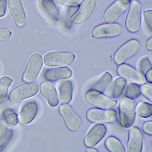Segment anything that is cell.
<instances>
[{
    "mask_svg": "<svg viewBox=\"0 0 152 152\" xmlns=\"http://www.w3.org/2000/svg\"><path fill=\"white\" fill-rule=\"evenodd\" d=\"M119 121L122 127H131L136 119L135 103L132 99L127 97L123 99L119 104Z\"/></svg>",
    "mask_w": 152,
    "mask_h": 152,
    "instance_id": "cell-1",
    "label": "cell"
},
{
    "mask_svg": "<svg viewBox=\"0 0 152 152\" xmlns=\"http://www.w3.org/2000/svg\"><path fill=\"white\" fill-rule=\"evenodd\" d=\"M84 97L87 103L100 109H112L117 104V101L115 99L92 89L87 91Z\"/></svg>",
    "mask_w": 152,
    "mask_h": 152,
    "instance_id": "cell-2",
    "label": "cell"
},
{
    "mask_svg": "<svg viewBox=\"0 0 152 152\" xmlns=\"http://www.w3.org/2000/svg\"><path fill=\"white\" fill-rule=\"evenodd\" d=\"M39 90V85L36 83H26L12 90L9 97L10 101L13 104H16L21 100L30 98L36 95Z\"/></svg>",
    "mask_w": 152,
    "mask_h": 152,
    "instance_id": "cell-3",
    "label": "cell"
},
{
    "mask_svg": "<svg viewBox=\"0 0 152 152\" xmlns=\"http://www.w3.org/2000/svg\"><path fill=\"white\" fill-rule=\"evenodd\" d=\"M75 59V55L71 52L54 51L46 54L43 60L46 66L56 67L70 65Z\"/></svg>",
    "mask_w": 152,
    "mask_h": 152,
    "instance_id": "cell-4",
    "label": "cell"
},
{
    "mask_svg": "<svg viewBox=\"0 0 152 152\" xmlns=\"http://www.w3.org/2000/svg\"><path fill=\"white\" fill-rule=\"evenodd\" d=\"M140 43L137 40L132 39L123 44L114 54L113 61L117 65L123 64L133 56L140 48Z\"/></svg>",
    "mask_w": 152,
    "mask_h": 152,
    "instance_id": "cell-5",
    "label": "cell"
},
{
    "mask_svg": "<svg viewBox=\"0 0 152 152\" xmlns=\"http://www.w3.org/2000/svg\"><path fill=\"white\" fill-rule=\"evenodd\" d=\"M129 7L125 20V27L129 32L135 33L138 31L141 26V4L137 1H134Z\"/></svg>",
    "mask_w": 152,
    "mask_h": 152,
    "instance_id": "cell-6",
    "label": "cell"
},
{
    "mask_svg": "<svg viewBox=\"0 0 152 152\" xmlns=\"http://www.w3.org/2000/svg\"><path fill=\"white\" fill-rule=\"evenodd\" d=\"M43 64V58L40 54L36 53L29 58L22 76L24 82H33L38 77Z\"/></svg>",
    "mask_w": 152,
    "mask_h": 152,
    "instance_id": "cell-7",
    "label": "cell"
},
{
    "mask_svg": "<svg viewBox=\"0 0 152 152\" xmlns=\"http://www.w3.org/2000/svg\"><path fill=\"white\" fill-rule=\"evenodd\" d=\"M117 112L113 109L105 110L98 108H91L86 113L88 121L93 123H111L115 121Z\"/></svg>",
    "mask_w": 152,
    "mask_h": 152,
    "instance_id": "cell-8",
    "label": "cell"
},
{
    "mask_svg": "<svg viewBox=\"0 0 152 152\" xmlns=\"http://www.w3.org/2000/svg\"><path fill=\"white\" fill-rule=\"evenodd\" d=\"M96 5V0H83L76 11L71 16V21L76 25L83 23L90 17Z\"/></svg>",
    "mask_w": 152,
    "mask_h": 152,
    "instance_id": "cell-9",
    "label": "cell"
},
{
    "mask_svg": "<svg viewBox=\"0 0 152 152\" xmlns=\"http://www.w3.org/2000/svg\"><path fill=\"white\" fill-rule=\"evenodd\" d=\"M58 112L62 116L67 129L75 132L81 126V121L76 112L68 104H62L58 107Z\"/></svg>",
    "mask_w": 152,
    "mask_h": 152,
    "instance_id": "cell-10",
    "label": "cell"
},
{
    "mask_svg": "<svg viewBox=\"0 0 152 152\" xmlns=\"http://www.w3.org/2000/svg\"><path fill=\"white\" fill-rule=\"evenodd\" d=\"M122 31V27L119 24L106 23L94 27L91 32V36L96 39L114 38L119 36Z\"/></svg>",
    "mask_w": 152,
    "mask_h": 152,
    "instance_id": "cell-11",
    "label": "cell"
},
{
    "mask_svg": "<svg viewBox=\"0 0 152 152\" xmlns=\"http://www.w3.org/2000/svg\"><path fill=\"white\" fill-rule=\"evenodd\" d=\"M129 6L130 2L127 0H116L105 11L103 15L104 21L107 23H115Z\"/></svg>",
    "mask_w": 152,
    "mask_h": 152,
    "instance_id": "cell-12",
    "label": "cell"
},
{
    "mask_svg": "<svg viewBox=\"0 0 152 152\" xmlns=\"http://www.w3.org/2000/svg\"><path fill=\"white\" fill-rule=\"evenodd\" d=\"M117 75L126 80L132 83L141 85L145 83V76L131 66L126 64L119 65L116 69Z\"/></svg>",
    "mask_w": 152,
    "mask_h": 152,
    "instance_id": "cell-13",
    "label": "cell"
},
{
    "mask_svg": "<svg viewBox=\"0 0 152 152\" xmlns=\"http://www.w3.org/2000/svg\"><path fill=\"white\" fill-rule=\"evenodd\" d=\"M107 129L104 124L98 123L92 126L83 139V144L87 147L96 145L105 136Z\"/></svg>",
    "mask_w": 152,
    "mask_h": 152,
    "instance_id": "cell-14",
    "label": "cell"
},
{
    "mask_svg": "<svg viewBox=\"0 0 152 152\" xmlns=\"http://www.w3.org/2000/svg\"><path fill=\"white\" fill-rule=\"evenodd\" d=\"M9 11L16 25L19 28L24 26L26 15L21 0H7Z\"/></svg>",
    "mask_w": 152,
    "mask_h": 152,
    "instance_id": "cell-15",
    "label": "cell"
},
{
    "mask_svg": "<svg viewBox=\"0 0 152 152\" xmlns=\"http://www.w3.org/2000/svg\"><path fill=\"white\" fill-rule=\"evenodd\" d=\"M143 149V135L137 127L131 128L128 133L127 144L128 152H141Z\"/></svg>",
    "mask_w": 152,
    "mask_h": 152,
    "instance_id": "cell-16",
    "label": "cell"
},
{
    "mask_svg": "<svg viewBox=\"0 0 152 152\" xmlns=\"http://www.w3.org/2000/svg\"><path fill=\"white\" fill-rule=\"evenodd\" d=\"M72 74V69L64 66L48 69L44 72L43 76L48 81L56 82L70 79Z\"/></svg>",
    "mask_w": 152,
    "mask_h": 152,
    "instance_id": "cell-17",
    "label": "cell"
},
{
    "mask_svg": "<svg viewBox=\"0 0 152 152\" xmlns=\"http://www.w3.org/2000/svg\"><path fill=\"white\" fill-rule=\"evenodd\" d=\"M39 107L35 101L28 102L24 105L19 113L18 122L23 125L29 124L35 119Z\"/></svg>",
    "mask_w": 152,
    "mask_h": 152,
    "instance_id": "cell-18",
    "label": "cell"
},
{
    "mask_svg": "<svg viewBox=\"0 0 152 152\" xmlns=\"http://www.w3.org/2000/svg\"><path fill=\"white\" fill-rule=\"evenodd\" d=\"M40 91L51 107L57 106L59 104V96L54 85L48 81L42 82L40 85Z\"/></svg>",
    "mask_w": 152,
    "mask_h": 152,
    "instance_id": "cell-19",
    "label": "cell"
},
{
    "mask_svg": "<svg viewBox=\"0 0 152 152\" xmlns=\"http://www.w3.org/2000/svg\"><path fill=\"white\" fill-rule=\"evenodd\" d=\"M59 100L62 104L72 102L73 93V85L70 80H66L60 83L59 87Z\"/></svg>",
    "mask_w": 152,
    "mask_h": 152,
    "instance_id": "cell-20",
    "label": "cell"
},
{
    "mask_svg": "<svg viewBox=\"0 0 152 152\" xmlns=\"http://www.w3.org/2000/svg\"><path fill=\"white\" fill-rule=\"evenodd\" d=\"M127 80L122 77H118L112 83L106 94L114 98L120 97L123 93L127 85Z\"/></svg>",
    "mask_w": 152,
    "mask_h": 152,
    "instance_id": "cell-21",
    "label": "cell"
},
{
    "mask_svg": "<svg viewBox=\"0 0 152 152\" xmlns=\"http://www.w3.org/2000/svg\"><path fill=\"white\" fill-rule=\"evenodd\" d=\"M113 79V76L109 72H105L97 81L91 86L90 89L103 93L110 87Z\"/></svg>",
    "mask_w": 152,
    "mask_h": 152,
    "instance_id": "cell-22",
    "label": "cell"
},
{
    "mask_svg": "<svg viewBox=\"0 0 152 152\" xmlns=\"http://www.w3.org/2000/svg\"><path fill=\"white\" fill-rule=\"evenodd\" d=\"M104 145L109 152H126L123 144L117 138L114 136H109L106 139L105 141Z\"/></svg>",
    "mask_w": 152,
    "mask_h": 152,
    "instance_id": "cell-23",
    "label": "cell"
},
{
    "mask_svg": "<svg viewBox=\"0 0 152 152\" xmlns=\"http://www.w3.org/2000/svg\"><path fill=\"white\" fill-rule=\"evenodd\" d=\"M41 5L43 10L55 21H58L59 13L56 4L52 0H42Z\"/></svg>",
    "mask_w": 152,
    "mask_h": 152,
    "instance_id": "cell-24",
    "label": "cell"
},
{
    "mask_svg": "<svg viewBox=\"0 0 152 152\" xmlns=\"http://www.w3.org/2000/svg\"><path fill=\"white\" fill-rule=\"evenodd\" d=\"M13 82V79L8 76H4L0 79V104L6 100L9 88Z\"/></svg>",
    "mask_w": 152,
    "mask_h": 152,
    "instance_id": "cell-25",
    "label": "cell"
},
{
    "mask_svg": "<svg viewBox=\"0 0 152 152\" xmlns=\"http://www.w3.org/2000/svg\"><path fill=\"white\" fill-rule=\"evenodd\" d=\"M135 111L139 117L148 118L152 114V104L146 102H140L135 107Z\"/></svg>",
    "mask_w": 152,
    "mask_h": 152,
    "instance_id": "cell-26",
    "label": "cell"
},
{
    "mask_svg": "<svg viewBox=\"0 0 152 152\" xmlns=\"http://www.w3.org/2000/svg\"><path fill=\"white\" fill-rule=\"evenodd\" d=\"M3 116L5 122L10 126H15L18 123V116L12 108H8L3 111Z\"/></svg>",
    "mask_w": 152,
    "mask_h": 152,
    "instance_id": "cell-27",
    "label": "cell"
},
{
    "mask_svg": "<svg viewBox=\"0 0 152 152\" xmlns=\"http://www.w3.org/2000/svg\"><path fill=\"white\" fill-rule=\"evenodd\" d=\"M141 95L140 86L136 83H130L126 87L125 96L126 97L134 100L138 98Z\"/></svg>",
    "mask_w": 152,
    "mask_h": 152,
    "instance_id": "cell-28",
    "label": "cell"
},
{
    "mask_svg": "<svg viewBox=\"0 0 152 152\" xmlns=\"http://www.w3.org/2000/svg\"><path fill=\"white\" fill-rule=\"evenodd\" d=\"M152 67L151 61L148 57L142 58L139 62V69L140 72L144 75H145L150 69H152Z\"/></svg>",
    "mask_w": 152,
    "mask_h": 152,
    "instance_id": "cell-29",
    "label": "cell"
},
{
    "mask_svg": "<svg viewBox=\"0 0 152 152\" xmlns=\"http://www.w3.org/2000/svg\"><path fill=\"white\" fill-rule=\"evenodd\" d=\"M56 4L70 7H76L80 5L83 0H52Z\"/></svg>",
    "mask_w": 152,
    "mask_h": 152,
    "instance_id": "cell-30",
    "label": "cell"
},
{
    "mask_svg": "<svg viewBox=\"0 0 152 152\" xmlns=\"http://www.w3.org/2000/svg\"><path fill=\"white\" fill-rule=\"evenodd\" d=\"M140 92L149 101H152V85L151 83H143L140 86Z\"/></svg>",
    "mask_w": 152,
    "mask_h": 152,
    "instance_id": "cell-31",
    "label": "cell"
},
{
    "mask_svg": "<svg viewBox=\"0 0 152 152\" xmlns=\"http://www.w3.org/2000/svg\"><path fill=\"white\" fill-rule=\"evenodd\" d=\"M7 134V126L3 122L0 121V149L5 141Z\"/></svg>",
    "mask_w": 152,
    "mask_h": 152,
    "instance_id": "cell-32",
    "label": "cell"
},
{
    "mask_svg": "<svg viewBox=\"0 0 152 152\" xmlns=\"http://www.w3.org/2000/svg\"><path fill=\"white\" fill-rule=\"evenodd\" d=\"M144 19L148 30L152 33V11L151 10H145L143 12Z\"/></svg>",
    "mask_w": 152,
    "mask_h": 152,
    "instance_id": "cell-33",
    "label": "cell"
},
{
    "mask_svg": "<svg viewBox=\"0 0 152 152\" xmlns=\"http://www.w3.org/2000/svg\"><path fill=\"white\" fill-rule=\"evenodd\" d=\"M12 33L7 28H0V43L8 40L11 38Z\"/></svg>",
    "mask_w": 152,
    "mask_h": 152,
    "instance_id": "cell-34",
    "label": "cell"
},
{
    "mask_svg": "<svg viewBox=\"0 0 152 152\" xmlns=\"http://www.w3.org/2000/svg\"><path fill=\"white\" fill-rule=\"evenodd\" d=\"M143 132L147 135L151 136L152 135V121H146L142 126Z\"/></svg>",
    "mask_w": 152,
    "mask_h": 152,
    "instance_id": "cell-35",
    "label": "cell"
},
{
    "mask_svg": "<svg viewBox=\"0 0 152 152\" xmlns=\"http://www.w3.org/2000/svg\"><path fill=\"white\" fill-rule=\"evenodd\" d=\"M7 0H0V18L6 15L7 8Z\"/></svg>",
    "mask_w": 152,
    "mask_h": 152,
    "instance_id": "cell-36",
    "label": "cell"
},
{
    "mask_svg": "<svg viewBox=\"0 0 152 152\" xmlns=\"http://www.w3.org/2000/svg\"><path fill=\"white\" fill-rule=\"evenodd\" d=\"M145 79L148 83H152V69H151L145 74Z\"/></svg>",
    "mask_w": 152,
    "mask_h": 152,
    "instance_id": "cell-37",
    "label": "cell"
},
{
    "mask_svg": "<svg viewBox=\"0 0 152 152\" xmlns=\"http://www.w3.org/2000/svg\"><path fill=\"white\" fill-rule=\"evenodd\" d=\"M152 37H151L146 42L145 46L146 49L148 51H152Z\"/></svg>",
    "mask_w": 152,
    "mask_h": 152,
    "instance_id": "cell-38",
    "label": "cell"
},
{
    "mask_svg": "<svg viewBox=\"0 0 152 152\" xmlns=\"http://www.w3.org/2000/svg\"><path fill=\"white\" fill-rule=\"evenodd\" d=\"M86 152H98V151L96 148L93 147H87L86 149Z\"/></svg>",
    "mask_w": 152,
    "mask_h": 152,
    "instance_id": "cell-39",
    "label": "cell"
},
{
    "mask_svg": "<svg viewBox=\"0 0 152 152\" xmlns=\"http://www.w3.org/2000/svg\"><path fill=\"white\" fill-rule=\"evenodd\" d=\"M127 1H128L129 2H131V1H132V0H127Z\"/></svg>",
    "mask_w": 152,
    "mask_h": 152,
    "instance_id": "cell-40",
    "label": "cell"
}]
</instances>
